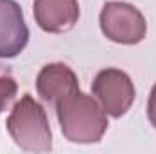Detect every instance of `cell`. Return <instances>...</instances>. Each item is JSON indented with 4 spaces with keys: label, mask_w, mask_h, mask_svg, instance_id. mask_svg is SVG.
Masks as SVG:
<instances>
[{
    "label": "cell",
    "mask_w": 156,
    "mask_h": 154,
    "mask_svg": "<svg viewBox=\"0 0 156 154\" xmlns=\"http://www.w3.org/2000/svg\"><path fill=\"white\" fill-rule=\"evenodd\" d=\"M56 118L62 129V134L71 143L91 145L98 143L107 127V113L93 96L78 91L62 100L56 107Z\"/></svg>",
    "instance_id": "cell-1"
},
{
    "label": "cell",
    "mask_w": 156,
    "mask_h": 154,
    "mask_svg": "<svg viewBox=\"0 0 156 154\" xmlns=\"http://www.w3.org/2000/svg\"><path fill=\"white\" fill-rule=\"evenodd\" d=\"M7 131L13 142L26 152H49L53 134L44 107L31 96L24 94L7 116Z\"/></svg>",
    "instance_id": "cell-2"
},
{
    "label": "cell",
    "mask_w": 156,
    "mask_h": 154,
    "mask_svg": "<svg viewBox=\"0 0 156 154\" xmlns=\"http://www.w3.org/2000/svg\"><path fill=\"white\" fill-rule=\"evenodd\" d=\"M100 29L104 37L115 44L122 45H136L145 38L147 20L142 11L129 4L111 0L102 5L100 11Z\"/></svg>",
    "instance_id": "cell-3"
},
{
    "label": "cell",
    "mask_w": 156,
    "mask_h": 154,
    "mask_svg": "<svg viewBox=\"0 0 156 154\" xmlns=\"http://www.w3.org/2000/svg\"><path fill=\"white\" fill-rule=\"evenodd\" d=\"M93 94L104 107V111L113 118H122L125 114L136 96L134 83L131 76L115 67L102 69L93 82Z\"/></svg>",
    "instance_id": "cell-4"
},
{
    "label": "cell",
    "mask_w": 156,
    "mask_h": 154,
    "mask_svg": "<svg viewBox=\"0 0 156 154\" xmlns=\"http://www.w3.org/2000/svg\"><path fill=\"white\" fill-rule=\"evenodd\" d=\"M29 42L24 11L15 0H0V58L18 56Z\"/></svg>",
    "instance_id": "cell-5"
},
{
    "label": "cell",
    "mask_w": 156,
    "mask_h": 154,
    "mask_svg": "<svg viewBox=\"0 0 156 154\" xmlns=\"http://www.w3.org/2000/svg\"><path fill=\"white\" fill-rule=\"evenodd\" d=\"M78 91H80V85H78L75 71L62 62L44 65L37 76L38 96L53 107H56L62 100H66L67 96L75 94Z\"/></svg>",
    "instance_id": "cell-6"
},
{
    "label": "cell",
    "mask_w": 156,
    "mask_h": 154,
    "mask_svg": "<svg viewBox=\"0 0 156 154\" xmlns=\"http://www.w3.org/2000/svg\"><path fill=\"white\" fill-rule=\"evenodd\" d=\"M33 15L42 31L60 35L76 26L80 5L78 0H35Z\"/></svg>",
    "instance_id": "cell-7"
},
{
    "label": "cell",
    "mask_w": 156,
    "mask_h": 154,
    "mask_svg": "<svg viewBox=\"0 0 156 154\" xmlns=\"http://www.w3.org/2000/svg\"><path fill=\"white\" fill-rule=\"evenodd\" d=\"M18 91L16 82L11 76H0V113L5 111V107L15 100Z\"/></svg>",
    "instance_id": "cell-8"
},
{
    "label": "cell",
    "mask_w": 156,
    "mask_h": 154,
    "mask_svg": "<svg viewBox=\"0 0 156 154\" xmlns=\"http://www.w3.org/2000/svg\"><path fill=\"white\" fill-rule=\"evenodd\" d=\"M147 118H149L151 125L156 129V83L151 89V94L147 98Z\"/></svg>",
    "instance_id": "cell-9"
}]
</instances>
